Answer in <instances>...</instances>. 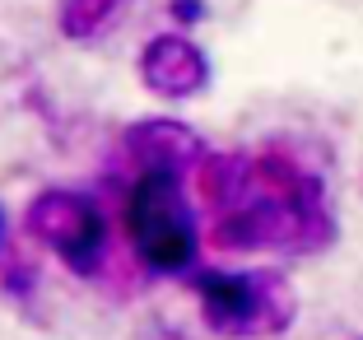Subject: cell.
I'll return each instance as SVG.
<instances>
[{
	"label": "cell",
	"mask_w": 363,
	"mask_h": 340,
	"mask_svg": "<svg viewBox=\"0 0 363 340\" xmlns=\"http://www.w3.org/2000/svg\"><path fill=\"white\" fill-rule=\"evenodd\" d=\"M0 243H5V214H0Z\"/></svg>",
	"instance_id": "30bf717a"
},
{
	"label": "cell",
	"mask_w": 363,
	"mask_h": 340,
	"mask_svg": "<svg viewBox=\"0 0 363 340\" xmlns=\"http://www.w3.org/2000/svg\"><path fill=\"white\" fill-rule=\"evenodd\" d=\"M159 340H177V336H172V331H163V336H159Z\"/></svg>",
	"instance_id": "8fae6325"
},
{
	"label": "cell",
	"mask_w": 363,
	"mask_h": 340,
	"mask_svg": "<svg viewBox=\"0 0 363 340\" xmlns=\"http://www.w3.org/2000/svg\"><path fill=\"white\" fill-rule=\"evenodd\" d=\"M126 149H130V159H140V172L145 168H177L186 159H196V149H201V140L191 136V131L182 126V121H140V126L126 131Z\"/></svg>",
	"instance_id": "8992f818"
},
{
	"label": "cell",
	"mask_w": 363,
	"mask_h": 340,
	"mask_svg": "<svg viewBox=\"0 0 363 340\" xmlns=\"http://www.w3.org/2000/svg\"><path fill=\"white\" fill-rule=\"evenodd\" d=\"M168 14H172V23L191 28V23L205 19V0H168Z\"/></svg>",
	"instance_id": "9c48e42d"
},
{
	"label": "cell",
	"mask_w": 363,
	"mask_h": 340,
	"mask_svg": "<svg viewBox=\"0 0 363 340\" xmlns=\"http://www.w3.org/2000/svg\"><path fill=\"white\" fill-rule=\"evenodd\" d=\"M196 298L210 331L228 340L279 336L298 317V298L279 270H201Z\"/></svg>",
	"instance_id": "3957f363"
},
{
	"label": "cell",
	"mask_w": 363,
	"mask_h": 340,
	"mask_svg": "<svg viewBox=\"0 0 363 340\" xmlns=\"http://www.w3.org/2000/svg\"><path fill=\"white\" fill-rule=\"evenodd\" d=\"M331 238L335 224L321 205V192L275 196L252 187V196L238 210H224L214 224V243L233 252H321Z\"/></svg>",
	"instance_id": "7a4b0ae2"
},
{
	"label": "cell",
	"mask_w": 363,
	"mask_h": 340,
	"mask_svg": "<svg viewBox=\"0 0 363 340\" xmlns=\"http://www.w3.org/2000/svg\"><path fill=\"white\" fill-rule=\"evenodd\" d=\"M135 70H140V84L154 98H168V103H186V98L210 89V56L186 33H154L150 43L140 47Z\"/></svg>",
	"instance_id": "5b68a950"
},
{
	"label": "cell",
	"mask_w": 363,
	"mask_h": 340,
	"mask_svg": "<svg viewBox=\"0 0 363 340\" xmlns=\"http://www.w3.org/2000/svg\"><path fill=\"white\" fill-rule=\"evenodd\" d=\"M28 234L56 256L75 275H94L103 266L107 252V219L84 192H70V187H47L28 201L23 210Z\"/></svg>",
	"instance_id": "277c9868"
},
{
	"label": "cell",
	"mask_w": 363,
	"mask_h": 340,
	"mask_svg": "<svg viewBox=\"0 0 363 340\" xmlns=\"http://www.w3.org/2000/svg\"><path fill=\"white\" fill-rule=\"evenodd\" d=\"M126 238L154 275H186L196 266V219L177 168H145L126 192Z\"/></svg>",
	"instance_id": "6da1fadb"
},
{
	"label": "cell",
	"mask_w": 363,
	"mask_h": 340,
	"mask_svg": "<svg viewBox=\"0 0 363 340\" xmlns=\"http://www.w3.org/2000/svg\"><path fill=\"white\" fill-rule=\"evenodd\" d=\"M126 10H130V0H61L56 5V28L70 43H94Z\"/></svg>",
	"instance_id": "ba28073f"
},
{
	"label": "cell",
	"mask_w": 363,
	"mask_h": 340,
	"mask_svg": "<svg viewBox=\"0 0 363 340\" xmlns=\"http://www.w3.org/2000/svg\"><path fill=\"white\" fill-rule=\"evenodd\" d=\"M201 196L214 210H238L252 196V159L242 154H210L201 163Z\"/></svg>",
	"instance_id": "52a82bcc"
}]
</instances>
